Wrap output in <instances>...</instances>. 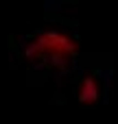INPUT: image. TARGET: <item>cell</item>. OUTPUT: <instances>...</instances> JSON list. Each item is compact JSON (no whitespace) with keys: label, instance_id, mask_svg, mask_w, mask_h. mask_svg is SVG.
Returning a JSON list of instances; mask_svg holds the SVG:
<instances>
[{"label":"cell","instance_id":"6da1fadb","mask_svg":"<svg viewBox=\"0 0 118 124\" xmlns=\"http://www.w3.org/2000/svg\"><path fill=\"white\" fill-rule=\"evenodd\" d=\"M96 81H92V78H88L85 83H83V92H81V100L83 102H94L96 98H99V92H96V85H94Z\"/></svg>","mask_w":118,"mask_h":124}]
</instances>
